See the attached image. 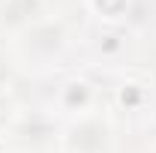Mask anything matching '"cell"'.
<instances>
[{"mask_svg": "<svg viewBox=\"0 0 156 153\" xmlns=\"http://www.w3.org/2000/svg\"><path fill=\"white\" fill-rule=\"evenodd\" d=\"M93 9L99 15H105L108 21H117L120 15L132 12V0H93Z\"/></svg>", "mask_w": 156, "mask_h": 153, "instance_id": "8992f818", "label": "cell"}, {"mask_svg": "<svg viewBox=\"0 0 156 153\" xmlns=\"http://www.w3.org/2000/svg\"><path fill=\"white\" fill-rule=\"evenodd\" d=\"M45 0H0V27H9V30H27L33 27L36 21L48 18L45 15Z\"/></svg>", "mask_w": 156, "mask_h": 153, "instance_id": "3957f363", "label": "cell"}, {"mask_svg": "<svg viewBox=\"0 0 156 153\" xmlns=\"http://www.w3.org/2000/svg\"><path fill=\"white\" fill-rule=\"evenodd\" d=\"M12 78H15V66H12V60L0 51V93H6V90H9Z\"/></svg>", "mask_w": 156, "mask_h": 153, "instance_id": "52a82bcc", "label": "cell"}, {"mask_svg": "<svg viewBox=\"0 0 156 153\" xmlns=\"http://www.w3.org/2000/svg\"><path fill=\"white\" fill-rule=\"evenodd\" d=\"M54 132H57V126H54L51 114H45V111H24V114L15 120V126H12L15 141L30 144V147H39V144L51 141Z\"/></svg>", "mask_w": 156, "mask_h": 153, "instance_id": "277c9868", "label": "cell"}, {"mask_svg": "<svg viewBox=\"0 0 156 153\" xmlns=\"http://www.w3.org/2000/svg\"><path fill=\"white\" fill-rule=\"evenodd\" d=\"M111 123L99 111L75 114V120L63 129V153H108L111 150Z\"/></svg>", "mask_w": 156, "mask_h": 153, "instance_id": "6da1fadb", "label": "cell"}, {"mask_svg": "<svg viewBox=\"0 0 156 153\" xmlns=\"http://www.w3.org/2000/svg\"><path fill=\"white\" fill-rule=\"evenodd\" d=\"M66 42H69L66 24L57 18H42L33 27L21 30V51L33 60H51L57 54H63Z\"/></svg>", "mask_w": 156, "mask_h": 153, "instance_id": "7a4b0ae2", "label": "cell"}, {"mask_svg": "<svg viewBox=\"0 0 156 153\" xmlns=\"http://www.w3.org/2000/svg\"><path fill=\"white\" fill-rule=\"evenodd\" d=\"M90 84L87 81H69L66 87H63V108H69V111H75V114H84V111H90Z\"/></svg>", "mask_w": 156, "mask_h": 153, "instance_id": "5b68a950", "label": "cell"}]
</instances>
